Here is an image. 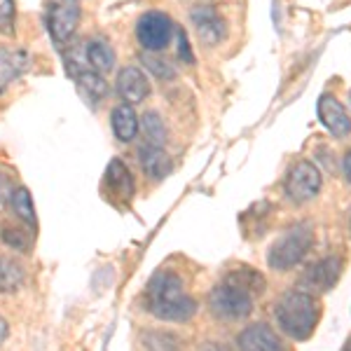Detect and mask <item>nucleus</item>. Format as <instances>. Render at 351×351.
<instances>
[{"label":"nucleus","mask_w":351,"mask_h":351,"mask_svg":"<svg viewBox=\"0 0 351 351\" xmlns=\"http://www.w3.org/2000/svg\"><path fill=\"white\" fill-rule=\"evenodd\" d=\"M228 281H230V284L243 288V291H248L251 295H253V293H263V288H265L263 276H260L258 271L248 269V267H239L237 271H232V274L228 276Z\"/></svg>","instance_id":"6ab92c4d"},{"label":"nucleus","mask_w":351,"mask_h":351,"mask_svg":"<svg viewBox=\"0 0 351 351\" xmlns=\"http://www.w3.org/2000/svg\"><path fill=\"white\" fill-rule=\"evenodd\" d=\"M77 24H80V5H77V0H52L49 3L47 28L49 36L56 43L71 40Z\"/></svg>","instance_id":"0eeeda50"},{"label":"nucleus","mask_w":351,"mask_h":351,"mask_svg":"<svg viewBox=\"0 0 351 351\" xmlns=\"http://www.w3.org/2000/svg\"><path fill=\"white\" fill-rule=\"evenodd\" d=\"M117 94H120L122 101H127L129 106L141 104V101L150 94V84H148L145 73L136 66L122 68L120 75H117Z\"/></svg>","instance_id":"f8f14e48"},{"label":"nucleus","mask_w":351,"mask_h":351,"mask_svg":"<svg viewBox=\"0 0 351 351\" xmlns=\"http://www.w3.org/2000/svg\"><path fill=\"white\" fill-rule=\"evenodd\" d=\"M316 112H319L321 124H324L335 138H344V136L351 134V117L335 96H330V94L321 96L319 106H316Z\"/></svg>","instance_id":"6e6552de"},{"label":"nucleus","mask_w":351,"mask_h":351,"mask_svg":"<svg viewBox=\"0 0 351 351\" xmlns=\"http://www.w3.org/2000/svg\"><path fill=\"white\" fill-rule=\"evenodd\" d=\"M192 24L197 28V36L204 45L213 47L225 38V21L216 10L208 8V5H202V8L192 10Z\"/></svg>","instance_id":"9d476101"},{"label":"nucleus","mask_w":351,"mask_h":351,"mask_svg":"<svg viewBox=\"0 0 351 351\" xmlns=\"http://www.w3.org/2000/svg\"><path fill=\"white\" fill-rule=\"evenodd\" d=\"M110 122H112V132H115L117 138L124 141V143L132 141L134 136L138 134V117H136V112L129 104L117 106V108L112 110Z\"/></svg>","instance_id":"dca6fc26"},{"label":"nucleus","mask_w":351,"mask_h":351,"mask_svg":"<svg viewBox=\"0 0 351 351\" xmlns=\"http://www.w3.org/2000/svg\"><path fill=\"white\" fill-rule=\"evenodd\" d=\"M281 330L293 339H307L319 321V302L307 291H291L276 307Z\"/></svg>","instance_id":"f03ea898"},{"label":"nucleus","mask_w":351,"mask_h":351,"mask_svg":"<svg viewBox=\"0 0 351 351\" xmlns=\"http://www.w3.org/2000/svg\"><path fill=\"white\" fill-rule=\"evenodd\" d=\"M349 234H351V216H349Z\"/></svg>","instance_id":"c85d7f7f"},{"label":"nucleus","mask_w":351,"mask_h":351,"mask_svg":"<svg viewBox=\"0 0 351 351\" xmlns=\"http://www.w3.org/2000/svg\"><path fill=\"white\" fill-rule=\"evenodd\" d=\"M208 304H211V311L218 319L239 321L246 319L253 311V295L248 291H243V288L225 281V284H220L211 291Z\"/></svg>","instance_id":"20e7f679"},{"label":"nucleus","mask_w":351,"mask_h":351,"mask_svg":"<svg viewBox=\"0 0 351 351\" xmlns=\"http://www.w3.org/2000/svg\"><path fill=\"white\" fill-rule=\"evenodd\" d=\"M148 309L162 321H188L195 316L197 302L188 295L180 276L160 271L148 284Z\"/></svg>","instance_id":"f257e3e1"},{"label":"nucleus","mask_w":351,"mask_h":351,"mask_svg":"<svg viewBox=\"0 0 351 351\" xmlns=\"http://www.w3.org/2000/svg\"><path fill=\"white\" fill-rule=\"evenodd\" d=\"M342 351H351V339H349L347 344H344V349H342Z\"/></svg>","instance_id":"cd10ccee"},{"label":"nucleus","mask_w":351,"mask_h":351,"mask_svg":"<svg viewBox=\"0 0 351 351\" xmlns=\"http://www.w3.org/2000/svg\"><path fill=\"white\" fill-rule=\"evenodd\" d=\"M12 208L24 223L36 225V206H33V199L26 188H16L12 192Z\"/></svg>","instance_id":"aec40b11"},{"label":"nucleus","mask_w":351,"mask_h":351,"mask_svg":"<svg viewBox=\"0 0 351 351\" xmlns=\"http://www.w3.org/2000/svg\"><path fill=\"white\" fill-rule=\"evenodd\" d=\"M314 243V232H311V225L302 223V225H295L281 234L279 239L271 243L269 248V256H267V263L271 269H279V271H286L307 256V251Z\"/></svg>","instance_id":"7ed1b4c3"},{"label":"nucleus","mask_w":351,"mask_h":351,"mask_svg":"<svg viewBox=\"0 0 351 351\" xmlns=\"http://www.w3.org/2000/svg\"><path fill=\"white\" fill-rule=\"evenodd\" d=\"M143 64L148 66L157 77H173L176 75L171 64H167V61H162V59H155V56H143Z\"/></svg>","instance_id":"5701e85b"},{"label":"nucleus","mask_w":351,"mask_h":351,"mask_svg":"<svg viewBox=\"0 0 351 351\" xmlns=\"http://www.w3.org/2000/svg\"><path fill=\"white\" fill-rule=\"evenodd\" d=\"M28 64H31V56L24 49L0 47V94L26 71Z\"/></svg>","instance_id":"ddd939ff"},{"label":"nucleus","mask_w":351,"mask_h":351,"mask_svg":"<svg viewBox=\"0 0 351 351\" xmlns=\"http://www.w3.org/2000/svg\"><path fill=\"white\" fill-rule=\"evenodd\" d=\"M178 56L185 64H195V56H192V49L188 45V36L183 31H178Z\"/></svg>","instance_id":"393cba45"},{"label":"nucleus","mask_w":351,"mask_h":351,"mask_svg":"<svg viewBox=\"0 0 351 351\" xmlns=\"http://www.w3.org/2000/svg\"><path fill=\"white\" fill-rule=\"evenodd\" d=\"M173 36V24L167 14L162 12H148L138 19L136 26V38H138L141 47L148 52H162Z\"/></svg>","instance_id":"423d86ee"},{"label":"nucleus","mask_w":351,"mask_h":351,"mask_svg":"<svg viewBox=\"0 0 351 351\" xmlns=\"http://www.w3.org/2000/svg\"><path fill=\"white\" fill-rule=\"evenodd\" d=\"M106 185L115 197H122V199H129L134 195V180L129 169L124 167L120 160H112L106 169Z\"/></svg>","instance_id":"2eb2a0df"},{"label":"nucleus","mask_w":351,"mask_h":351,"mask_svg":"<svg viewBox=\"0 0 351 351\" xmlns=\"http://www.w3.org/2000/svg\"><path fill=\"white\" fill-rule=\"evenodd\" d=\"M14 26V3L12 0H0V31L12 33Z\"/></svg>","instance_id":"4be33fe9"},{"label":"nucleus","mask_w":351,"mask_h":351,"mask_svg":"<svg viewBox=\"0 0 351 351\" xmlns=\"http://www.w3.org/2000/svg\"><path fill=\"white\" fill-rule=\"evenodd\" d=\"M3 241L8 243V246L16 248V251H21V253H26V251H28V239H26L24 234H21L19 230H8V228H5V232H3Z\"/></svg>","instance_id":"b1692460"},{"label":"nucleus","mask_w":351,"mask_h":351,"mask_svg":"<svg viewBox=\"0 0 351 351\" xmlns=\"http://www.w3.org/2000/svg\"><path fill=\"white\" fill-rule=\"evenodd\" d=\"M321 185L324 178L311 162H298L286 176V195L298 204L314 199L321 192Z\"/></svg>","instance_id":"39448f33"},{"label":"nucleus","mask_w":351,"mask_h":351,"mask_svg":"<svg viewBox=\"0 0 351 351\" xmlns=\"http://www.w3.org/2000/svg\"><path fill=\"white\" fill-rule=\"evenodd\" d=\"M342 171H344V178L351 183V150L344 155V160H342Z\"/></svg>","instance_id":"a878e982"},{"label":"nucleus","mask_w":351,"mask_h":351,"mask_svg":"<svg viewBox=\"0 0 351 351\" xmlns=\"http://www.w3.org/2000/svg\"><path fill=\"white\" fill-rule=\"evenodd\" d=\"M138 155H141V167H143V171L148 173L150 178L160 180L164 176L171 173L173 164L160 145H145V148H141Z\"/></svg>","instance_id":"4468645a"},{"label":"nucleus","mask_w":351,"mask_h":351,"mask_svg":"<svg viewBox=\"0 0 351 351\" xmlns=\"http://www.w3.org/2000/svg\"><path fill=\"white\" fill-rule=\"evenodd\" d=\"M143 132L148 136V145H160L162 148V143L167 141V127H164L157 112H148L143 117Z\"/></svg>","instance_id":"412c9836"},{"label":"nucleus","mask_w":351,"mask_h":351,"mask_svg":"<svg viewBox=\"0 0 351 351\" xmlns=\"http://www.w3.org/2000/svg\"><path fill=\"white\" fill-rule=\"evenodd\" d=\"M339 274H342V260L339 258H326L309 267L302 276V286L314 293H328L337 284Z\"/></svg>","instance_id":"1a4fd4ad"},{"label":"nucleus","mask_w":351,"mask_h":351,"mask_svg":"<svg viewBox=\"0 0 351 351\" xmlns=\"http://www.w3.org/2000/svg\"><path fill=\"white\" fill-rule=\"evenodd\" d=\"M24 281V269L8 258H0V293H12Z\"/></svg>","instance_id":"a211bd4d"},{"label":"nucleus","mask_w":351,"mask_h":351,"mask_svg":"<svg viewBox=\"0 0 351 351\" xmlns=\"http://www.w3.org/2000/svg\"><path fill=\"white\" fill-rule=\"evenodd\" d=\"M5 337H8V324H5V321L0 319V344L5 342Z\"/></svg>","instance_id":"bb28decb"},{"label":"nucleus","mask_w":351,"mask_h":351,"mask_svg":"<svg viewBox=\"0 0 351 351\" xmlns=\"http://www.w3.org/2000/svg\"><path fill=\"white\" fill-rule=\"evenodd\" d=\"M241 351H286V344L269 326H248L237 339Z\"/></svg>","instance_id":"9b49d317"},{"label":"nucleus","mask_w":351,"mask_h":351,"mask_svg":"<svg viewBox=\"0 0 351 351\" xmlns=\"http://www.w3.org/2000/svg\"><path fill=\"white\" fill-rule=\"evenodd\" d=\"M87 59L92 68H96L99 73H108L112 71V66H115V52H112V47L108 43L104 40H94L87 45Z\"/></svg>","instance_id":"f3484780"}]
</instances>
